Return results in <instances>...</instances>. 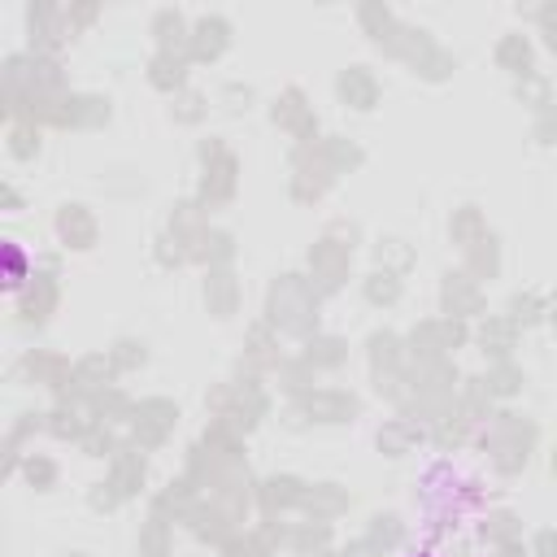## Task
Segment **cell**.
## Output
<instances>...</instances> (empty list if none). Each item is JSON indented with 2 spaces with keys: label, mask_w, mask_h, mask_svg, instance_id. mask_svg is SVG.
Masks as SVG:
<instances>
[{
  "label": "cell",
  "mask_w": 557,
  "mask_h": 557,
  "mask_svg": "<svg viewBox=\"0 0 557 557\" xmlns=\"http://www.w3.org/2000/svg\"><path fill=\"white\" fill-rule=\"evenodd\" d=\"M413 557H431V553H413Z\"/></svg>",
  "instance_id": "cell-1"
}]
</instances>
